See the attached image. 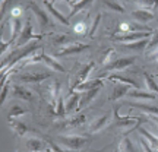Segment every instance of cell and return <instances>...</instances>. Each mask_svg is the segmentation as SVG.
I'll return each mask as SVG.
<instances>
[{
  "label": "cell",
  "mask_w": 158,
  "mask_h": 152,
  "mask_svg": "<svg viewBox=\"0 0 158 152\" xmlns=\"http://www.w3.org/2000/svg\"><path fill=\"white\" fill-rule=\"evenodd\" d=\"M111 120H113V126H116V127H129V126H132L126 133H129V132H132V130L138 129V124L142 121V117H132V116H120L118 114V107H114L113 108V117H111Z\"/></svg>",
  "instance_id": "6da1fadb"
},
{
  "label": "cell",
  "mask_w": 158,
  "mask_h": 152,
  "mask_svg": "<svg viewBox=\"0 0 158 152\" xmlns=\"http://www.w3.org/2000/svg\"><path fill=\"white\" fill-rule=\"evenodd\" d=\"M43 38V35L41 34H34V25L31 21H27V23L23 25L22 31H21V34L16 39V44H15V48H22L25 44H29V41L31 39H41Z\"/></svg>",
  "instance_id": "7a4b0ae2"
},
{
  "label": "cell",
  "mask_w": 158,
  "mask_h": 152,
  "mask_svg": "<svg viewBox=\"0 0 158 152\" xmlns=\"http://www.w3.org/2000/svg\"><path fill=\"white\" fill-rule=\"evenodd\" d=\"M59 141H60L63 146L69 148L72 151H78V149H81L88 143V138L81 135H62L59 136Z\"/></svg>",
  "instance_id": "3957f363"
},
{
  "label": "cell",
  "mask_w": 158,
  "mask_h": 152,
  "mask_svg": "<svg viewBox=\"0 0 158 152\" xmlns=\"http://www.w3.org/2000/svg\"><path fill=\"white\" fill-rule=\"evenodd\" d=\"M50 76V72H23L18 75L16 79L22 84H41Z\"/></svg>",
  "instance_id": "277c9868"
},
{
  "label": "cell",
  "mask_w": 158,
  "mask_h": 152,
  "mask_svg": "<svg viewBox=\"0 0 158 152\" xmlns=\"http://www.w3.org/2000/svg\"><path fill=\"white\" fill-rule=\"evenodd\" d=\"M95 68V62H89L86 63V64H84L82 68L79 69L78 72H76V76H75L72 80H70V89H76L81 84H84V82H86L88 80V75L92 72V69Z\"/></svg>",
  "instance_id": "5b68a950"
},
{
  "label": "cell",
  "mask_w": 158,
  "mask_h": 152,
  "mask_svg": "<svg viewBox=\"0 0 158 152\" xmlns=\"http://www.w3.org/2000/svg\"><path fill=\"white\" fill-rule=\"evenodd\" d=\"M135 57H120V59H116L110 63L108 66L104 68V72H114V70H123V69H127L129 66H132L135 63Z\"/></svg>",
  "instance_id": "8992f818"
},
{
  "label": "cell",
  "mask_w": 158,
  "mask_h": 152,
  "mask_svg": "<svg viewBox=\"0 0 158 152\" xmlns=\"http://www.w3.org/2000/svg\"><path fill=\"white\" fill-rule=\"evenodd\" d=\"M29 9L35 15V18H37V21H38L41 28H47L50 25V16H48V13H45V10L41 6H38L37 3H29Z\"/></svg>",
  "instance_id": "52a82bcc"
},
{
  "label": "cell",
  "mask_w": 158,
  "mask_h": 152,
  "mask_svg": "<svg viewBox=\"0 0 158 152\" xmlns=\"http://www.w3.org/2000/svg\"><path fill=\"white\" fill-rule=\"evenodd\" d=\"M89 48V45L82 44V43H70V44L62 47L60 50L56 51V56H70V54H76V53H81V51Z\"/></svg>",
  "instance_id": "ba28073f"
},
{
  "label": "cell",
  "mask_w": 158,
  "mask_h": 152,
  "mask_svg": "<svg viewBox=\"0 0 158 152\" xmlns=\"http://www.w3.org/2000/svg\"><path fill=\"white\" fill-rule=\"evenodd\" d=\"M130 89H132V86H129V85L116 84L113 86L111 95L108 97V100H110V101H117V100H120V98H123L124 95H127Z\"/></svg>",
  "instance_id": "9c48e42d"
},
{
  "label": "cell",
  "mask_w": 158,
  "mask_h": 152,
  "mask_svg": "<svg viewBox=\"0 0 158 152\" xmlns=\"http://www.w3.org/2000/svg\"><path fill=\"white\" fill-rule=\"evenodd\" d=\"M44 7L47 9V12H48V13H50V15L54 18L56 21H59L60 23L66 25V27H69V25H70V23H69L68 16H63V13H60V12L57 10L56 7H54V5H53L51 2H47V0H45V2H44Z\"/></svg>",
  "instance_id": "30bf717a"
},
{
  "label": "cell",
  "mask_w": 158,
  "mask_h": 152,
  "mask_svg": "<svg viewBox=\"0 0 158 152\" xmlns=\"http://www.w3.org/2000/svg\"><path fill=\"white\" fill-rule=\"evenodd\" d=\"M12 94L16 98H21V100H25V101H31L32 100V92L27 86H23L21 84H15L12 86Z\"/></svg>",
  "instance_id": "8fae6325"
},
{
  "label": "cell",
  "mask_w": 158,
  "mask_h": 152,
  "mask_svg": "<svg viewBox=\"0 0 158 152\" xmlns=\"http://www.w3.org/2000/svg\"><path fill=\"white\" fill-rule=\"evenodd\" d=\"M9 25H10V38H9V43H13L16 37H19L21 34V31H22L23 25H22V21H21V18H10L9 21Z\"/></svg>",
  "instance_id": "7c38bea8"
},
{
  "label": "cell",
  "mask_w": 158,
  "mask_h": 152,
  "mask_svg": "<svg viewBox=\"0 0 158 152\" xmlns=\"http://www.w3.org/2000/svg\"><path fill=\"white\" fill-rule=\"evenodd\" d=\"M47 95H48V100H50V105L54 107L57 102V98L60 97V84H59V80H53V82L48 85Z\"/></svg>",
  "instance_id": "4fadbf2b"
},
{
  "label": "cell",
  "mask_w": 158,
  "mask_h": 152,
  "mask_svg": "<svg viewBox=\"0 0 158 152\" xmlns=\"http://www.w3.org/2000/svg\"><path fill=\"white\" fill-rule=\"evenodd\" d=\"M27 149L29 152H47L45 149V142L38 138H28L27 141Z\"/></svg>",
  "instance_id": "5bb4252c"
},
{
  "label": "cell",
  "mask_w": 158,
  "mask_h": 152,
  "mask_svg": "<svg viewBox=\"0 0 158 152\" xmlns=\"http://www.w3.org/2000/svg\"><path fill=\"white\" fill-rule=\"evenodd\" d=\"M100 89H101V88H95V89H89V91H85V92H81V101H79L78 110L86 107V105H88V104L98 95Z\"/></svg>",
  "instance_id": "9a60e30c"
},
{
  "label": "cell",
  "mask_w": 158,
  "mask_h": 152,
  "mask_svg": "<svg viewBox=\"0 0 158 152\" xmlns=\"http://www.w3.org/2000/svg\"><path fill=\"white\" fill-rule=\"evenodd\" d=\"M132 16L135 18L136 21L139 23H145V22H149V21H152L155 15L152 13V10H145V9H135V10L132 12Z\"/></svg>",
  "instance_id": "2e32d148"
},
{
  "label": "cell",
  "mask_w": 158,
  "mask_h": 152,
  "mask_svg": "<svg viewBox=\"0 0 158 152\" xmlns=\"http://www.w3.org/2000/svg\"><path fill=\"white\" fill-rule=\"evenodd\" d=\"M108 121V116L107 114H104V116H100V117H97L92 123L88 126V132L89 133H97V132H100L106 127V124Z\"/></svg>",
  "instance_id": "e0dca14e"
},
{
  "label": "cell",
  "mask_w": 158,
  "mask_h": 152,
  "mask_svg": "<svg viewBox=\"0 0 158 152\" xmlns=\"http://www.w3.org/2000/svg\"><path fill=\"white\" fill-rule=\"evenodd\" d=\"M79 101H81V92H73L68 97V100L64 102V107H66V113H72L73 110H78Z\"/></svg>",
  "instance_id": "ac0fdd59"
},
{
  "label": "cell",
  "mask_w": 158,
  "mask_h": 152,
  "mask_svg": "<svg viewBox=\"0 0 158 152\" xmlns=\"http://www.w3.org/2000/svg\"><path fill=\"white\" fill-rule=\"evenodd\" d=\"M95 88H102V79L101 78L89 79V80H86L84 84H81L75 91H78V92H85V91L95 89Z\"/></svg>",
  "instance_id": "d6986e66"
},
{
  "label": "cell",
  "mask_w": 158,
  "mask_h": 152,
  "mask_svg": "<svg viewBox=\"0 0 158 152\" xmlns=\"http://www.w3.org/2000/svg\"><path fill=\"white\" fill-rule=\"evenodd\" d=\"M127 97L133 98V100H142V101H145V100H155V98H157V95H154L152 92L141 91V89H136V88H132V89L129 91Z\"/></svg>",
  "instance_id": "ffe728a7"
},
{
  "label": "cell",
  "mask_w": 158,
  "mask_h": 152,
  "mask_svg": "<svg viewBox=\"0 0 158 152\" xmlns=\"http://www.w3.org/2000/svg\"><path fill=\"white\" fill-rule=\"evenodd\" d=\"M129 105L132 108H138V110L143 111L147 116H158V107L148 105L145 102H129Z\"/></svg>",
  "instance_id": "44dd1931"
},
{
  "label": "cell",
  "mask_w": 158,
  "mask_h": 152,
  "mask_svg": "<svg viewBox=\"0 0 158 152\" xmlns=\"http://www.w3.org/2000/svg\"><path fill=\"white\" fill-rule=\"evenodd\" d=\"M43 63H45L53 72H64L63 64H60L53 56H48V54H45V53H44V57H43Z\"/></svg>",
  "instance_id": "7402d4cb"
},
{
  "label": "cell",
  "mask_w": 158,
  "mask_h": 152,
  "mask_svg": "<svg viewBox=\"0 0 158 152\" xmlns=\"http://www.w3.org/2000/svg\"><path fill=\"white\" fill-rule=\"evenodd\" d=\"M69 7H70V13L68 15V19H70L72 16H75L79 10H82L84 7L89 5V2H86V0H78V2H68Z\"/></svg>",
  "instance_id": "603a6c76"
},
{
  "label": "cell",
  "mask_w": 158,
  "mask_h": 152,
  "mask_svg": "<svg viewBox=\"0 0 158 152\" xmlns=\"http://www.w3.org/2000/svg\"><path fill=\"white\" fill-rule=\"evenodd\" d=\"M9 124H10L12 130H13L18 136H23L29 130L28 126L23 123V121H21V120H9Z\"/></svg>",
  "instance_id": "cb8c5ba5"
},
{
  "label": "cell",
  "mask_w": 158,
  "mask_h": 152,
  "mask_svg": "<svg viewBox=\"0 0 158 152\" xmlns=\"http://www.w3.org/2000/svg\"><path fill=\"white\" fill-rule=\"evenodd\" d=\"M86 121V116L84 114H79L76 117H72V118H68L66 121L62 123V127H79Z\"/></svg>",
  "instance_id": "d4e9b609"
},
{
  "label": "cell",
  "mask_w": 158,
  "mask_h": 152,
  "mask_svg": "<svg viewBox=\"0 0 158 152\" xmlns=\"http://www.w3.org/2000/svg\"><path fill=\"white\" fill-rule=\"evenodd\" d=\"M107 79H108V80H113V82H118V84L129 85V86H132V88H136V89H139L138 84H136L133 79H130V78H124V76H120V75H110Z\"/></svg>",
  "instance_id": "484cf974"
},
{
  "label": "cell",
  "mask_w": 158,
  "mask_h": 152,
  "mask_svg": "<svg viewBox=\"0 0 158 152\" xmlns=\"http://www.w3.org/2000/svg\"><path fill=\"white\" fill-rule=\"evenodd\" d=\"M44 48L41 47L40 50H37V51H34L31 56L28 57V59H25V66H29V64H35V63H40V62H43V57H44Z\"/></svg>",
  "instance_id": "4316f807"
},
{
  "label": "cell",
  "mask_w": 158,
  "mask_h": 152,
  "mask_svg": "<svg viewBox=\"0 0 158 152\" xmlns=\"http://www.w3.org/2000/svg\"><path fill=\"white\" fill-rule=\"evenodd\" d=\"M139 133H141L142 138L151 145L152 149H157L158 151V138L157 136H154L151 132H148V130H145V129H139Z\"/></svg>",
  "instance_id": "83f0119b"
},
{
  "label": "cell",
  "mask_w": 158,
  "mask_h": 152,
  "mask_svg": "<svg viewBox=\"0 0 158 152\" xmlns=\"http://www.w3.org/2000/svg\"><path fill=\"white\" fill-rule=\"evenodd\" d=\"M149 44V39H141V41H135V43H126V44H122L124 48H129V50H145Z\"/></svg>",
  "instance_id": "f1b7e54d"
},
{
  "label": "cell",
  "mask_w": 158,
  "mask_h": 152,
  "mask_svg": "<svg viewBox=\"0 0 158 152\" xmlns=\"http://www.w3.org/2000/svg\"><path fill=\"white\" fill-rule=\"evenodd\" d=\"M142 76H143V82H145V85H147V88L149 89V92H152V94H157L158 95V85H157V82L151 78V75L147 73V72H143Z\"/></svg>",
  "instance_id": "f546056e"
},
{
  "label": "cell",
  "mask_w": 158,
  "mask_h": 152,
  "mask_svg": "<svg viewBox=\"0 0 158 152\" xmlns=\"http://www.w3.org/2000/svg\"><path fill=\"white\" fill-rule=\"evenodd\" d=\"M118 152H135L133 149V145L127 136H123L120 142H118Z\"/></svg>",
  "instance_id": "4dcf8cb0"
},
{
  "label": "cell",
  "mask_w": 158,
  "mask_h": 152,
  "mask_svg": "<svg viewBox=\"0 0 158 152\" xmlns=\"http://www.w3.org/2000/svg\"><path fill=\"white\" fill-rule=\"evenodd\" d=\"M66 114V107H64V102H63V97L60 95L57 98V102L54 105V110H53V116L56 117H63Z\"/></svg>",
  "instance_id": "1f68e13d"
},
{
  "label": "cell",
  "mask_w": 158,
  "mask_h": 152,
  "mask_svg": "<svg viewBox=\"0 0 158 152\" xmlns=\"http://www.w3.org/2000/svg\"><path fill=\"white\" fill-rule=\"evenodd\" d=\"M27 114V110H23L22 107H19V105H13L10 108V111L7 113V118L9 120H15V118L21 117V116H25Z\"/></svg>",
  "instance_id": "d6a6232c"
},
{
  "label": "cell",
  "mask_w": 158,
  "mask_h": 152,
  "mask_svg": "<svg viewBox=\"0 0 158 152\" xmlns=\"http://www.w3.org/2000/svg\"><path fill=\"white\" fill-rule=\"evenodd\" d=\"M51 43L54 45H59L60 48L64 47V45H68L66 43H69V37L68 35H54V37H51ZM70 44V43H69Z\"/></svg>",
  "instance_id": "836d02e7"
},
{
  "label": "cell",
  "mask_w": 158,
  "mask_h": 152,
  "mask_svg": "<svg viewBox=\"0 0 158 152\" xmlns=\"http://www.w3.org/2000/svg\"><path fill=\"white\" fill-rule=\"evenodd\" d=\"M102 5L106 6V7H108L110 10L117 12V13H123L124 12V7L120 3H117V2H102Z\"/></svg>",
  "instance_id": "e575fe53"
},
{
  "label": "cell",
  "mask_w": 158,
  "mask_h": 152,
  "mask_svg": "<svg viewBox=\"0 0 158 152\" xmlns=\"http://www.w3.org/2000/svg\"><path fill=\"white\" fill-rule=\"evenodd\" d=\"M100 21H101V13H98L95 18H94V21H92V23H91L89 29H88V37H94V34H95L97 28H98V25H100Z\"/></svg>",
  "instance_id": "d590c367"
},
{
  "label": "cell",
  "mask_w": 158,
  "mask_h": 152,
  "mask_svg": "<svg viewBox=\"0 0 158 152\" xmlns=\"http://www.w3.org/2000/svg\"><path fill=\"white\" fill-rule=\"evenodd\" d=\"M113 54H114V50L113 48H108L104 54H102V57H101V63H102V66L106 68V66H108L110 63L113 62Z\"/></svg>",
  "instance_id": "8d00e7d4"
},
{
  "label": "cell",
  "mask_w": 158,
  "mask_h": 152,
  "mask_svg": "<svg viewBox=\"0 0 158 152\" xmlns=\"http://www.w3.org/2000/svg\"><path fill=\"white\" fill-rule=\"evenodd\" d=\"M138 9H145V10H151L154 7H157V2H151V0H145V2H136Z\"/></svg>",
  "instance_id": "74e56055"
},
{
  "label": "cell",
  "mask_w": 158,
  "mask_h": 152,
  "mask_svg": "<svg viewBox=\"0 0 158 152\" xmlns=\"http://www.w3.org/2000/svg\"><path fill=\"white\" fill-rule=\"evenodd\" d=\"M155 47H158V28L154 29L152 35H151V38H149V44H148L147 50L151 51V50H154Z\"/></svg>",
  "instance_id": "f35d334b"
},
{
  "label": "cell",
  "mask_w": 158,
  "mask_h": 152,
  "mask_svg": "<svg viewBox=\"0 0 158 152\" xmlns=\"http://www.w3.org/2000/svg\"><path fill=\"white\" fill-rule=\"evenodd\" d=\"M7 94H9V82L6 80L3 86H2V104H5L6 98H7Z\"/></svg>",
  "instance_id": "ab89813d"
},
{
  "label": "cell",
  "mask_w": 158,
  "mask_h": 152,
  "mask_svg": "<svg viewBox=\"0 0 158 152\" xmlns=\"http://www.w3.org/2000/svg\"><path fill=\"white\" fill-rule=\"evenodd\" d=\"M75 32H76V34H81V35L86 34V25H85L84 22H79L78 25H75Z\"/></svg>",
  "instance_id": "60d3db41"
},
{
  "label": "cell",
  "mask_w": 158,
  "mask_h": 152,
  "mask_svg": "<svg viewBox=\"0 0 158 152\" xmlns=\"http://www.w3.org/2000/svg\"><path fill=\"white\" fill-rule=\"evenodd\" d=\"M139 142H141V146H142V149H143V152H154V149L151 148V145H149V143H148L143 138H142Z\"/></svg>",
  "instance_id": "b9f144b4"
},
{
  "label": "cell",
  "mask_w": 158,
  "mask_h": 152,
  "mask_svg": "<svg viewBox=\"0 0 158 152\" xmlns=\"http://www.w3.org/2000/svg\"><path fill=\"white\" fill-rule=\"evenodd\" d=\"M148 59L149 60H155V62H158V47H155L154 50L148 51Z\"/></svg>",
  "instance_id": "7bdbcfd3"
},
{
  "label": "cell",
  "mask_w": 158,
  "mask_h": 152,
  "mask_svg": "<svg viewBox=\"0 0 158 152\" xmlns=\"http://www.w3.org/2000/svg\"><path fill=\"white\" fill-rule=\"evenodd\" d=\"M48 146L51 148V152H64L62 148L57 145L56 142H53V141H48Z\"/></svg>",
  "instance_id": "ee69618b"
},
{
  "label": "cell",
  "mask_w": 158,
  "mask_h": 152,
  "mask_svg": "<svg viewBox=\"0 0 158 152\" xmlns=\"http://www.w3.org/2000/svg\"><path fill=\"white\" fill-rule=\"evenodd\" d=\"M21 7H15V9H12V18H19L21 16Z\"/></svg>",
  "instance_id": "f6af8a7d"
},
{
  "label": "cell",
  "mask_w": 158,
  "mask_h": 152,
  "mask_svg": "<svg viewBox=\"0 0 158 152\" xmlns=\"http://www.w3.org/2000/svg\"><path fill=\"white\" fill-rule=\"evenodd\" d=\"M47 152H51V149H50V151H47Z\"/></svg>",
  "instance_id": "bcb514c9"
}]
</instances>
